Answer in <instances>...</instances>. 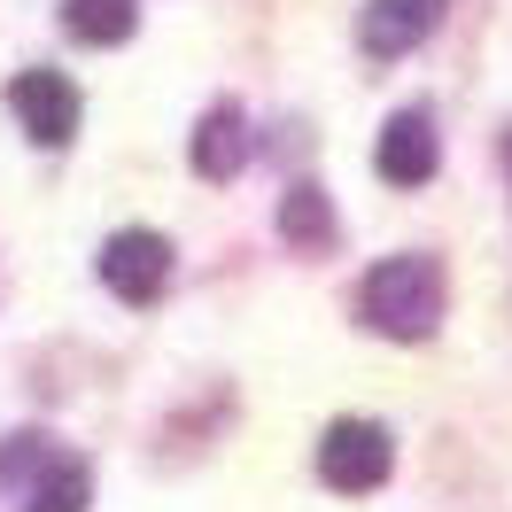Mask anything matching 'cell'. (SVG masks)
Wrapping results in <instances>:
<instances>
[{
  "instance_id": "3",
  "label": "cell",
  "mask_w": 512,
  "mask_h": 512,
  "mask_svg": "<svg viewBox=\"0 0 512 512\" xmlns=\"http://www.w3.org/2000/svg\"><path fill=\"white\" fill-rule=\"evenodd\" d=\"M101 288L117 295V303H156V295L171 288V241H163V233H140V225L109 233V241H101Z\"/></svg>"
},
{
  "instance_id": "5",
  "label": "cell",
  "mask_w": 512,
  "mask_h": 512,
  "mask_svg": "<svg viewBox=\"0 0 512 512\" xmlns=\"http://www.w3.org/2000/svg\"><path fill=\"white\" fill-rule=\"evenodd\" d=\"M435 125H427V109H404V117H388L381 125V148H373V171H381L388 187H427L435 179Z\"/></svg>"
},
{
  "instance_id": "10",
  "label": "cell",
  "mask_w": 512,
  "mask_h": 512,
  "mask_svg": "<svg viewBox=\"0 0 512 512\" xmlns=\"http://www.w3.org/2000/svg\"><path fill=\"white\" fill-rule=\"evenodd\" d=\"M86 497H94V474L78 458H63V466H47V481H32L24 512H86Z\"/></svg>"
},
{
  "instance_id": "11",
  "label": "cell",
  "mask_w": 512,
  "mask_h": 512,
  "mask_svg": "<svg viewBox=\"0 0 512 512\" xmlns=\"http://www.w3.org/2000/svg\"><path fill=\"white\" fill-rule=\"evenodd\" d=\"M505 179H512V140H505Z\"/></svg>"
},
{
  "instance_id": "4",
  "label": "cell",
  "mask_w": 512,
  "mask_h": 512,
  "mask_svg": "<svg viewBox=\"0 0 512 512\" xmlns=\"http://www.w3.org/2000/svg\"><path fill=\"white\" fill-rule=\"evenodd\" d=\"M8 109H16V125L32 132L39 148H63L78 132V86L63 70H16L8 78Z\"/></svg>"
},
{
  "instance_id": "1",
  "label": "cell",
  "mask_w": 512,
  "mask_h": 512,
  "mask_svg": "<svg viewBox=\"0 0 512 512\" xmlns=\"http://www.w3.org/2000/svg\"><path fill=\"white\" fill-rule=\"evenodd\" d=\"M357 311L388 342H427L443 326V272H435V256H381L365 272V288H357Z\"/></svg>"
},
{
  "instance_id": "7",
  "label": "cell",
  "mask_w": 512,
  "mask_h": 512,
  "mask_svg": "<svg viewBox=\"0 0 512 512\" xmlns=\"http://www.w3.org/2000/svg\"><path fill=\"white\" fill-rule=\"evenodd\" d=\"M249 163V125H241V109L225 101V109H210L202 125H194V171L202 179H233Z\"/></svg>"
},
{
  "instance_id": "6",
  "label": "cell",
  "mask_w": 512,
  "mask_h": 512,
  "mask_svg": "<svg viewBox=\"0 0 512 512\" xmlns=\"http://www.w3.org/2000/svg\"><path fill=\"white\" fill-rule=\"evenodd\" d=\"M443 24V0H373L365 16H357V39H365V55H412L419 39Z\"/></svg>"
},
{
  "instance_id": "8",
  "label": "cell",
  "mask_w": 512,
  "mask_h": 512,
  "mask_svg": "<svg viewBox=\"0 0 512 512\" xmlns=\"http://www.w3.org/2000/svg\"><path fill=\"white\" fill-rule=\"evenodd\" d=\"M63 24L86 47H125L132 24H140V0H63Z\"/></svg>"
},
{
  "instance_id": "2",
  "label": "cell",
  "mask_w": 512,
  "mask_h": 512,
  "mask_svg": "<svg viewBox=\"0 0 512 512\" xmlns=\"http://www.w3.org/2000/svg\"><path fill=\"white\" fill-rule=\"evenodd\" d=\"M388 466H396V443H388L381 419H334L319 443V481L326 489H342V497H365V489H381Z\"/></svg>"
},
{
  "instance_id": "9",
  "label": "cell",
  "mask_w": 512,
  "mask_h": 512,
  "mask_svg": "<svg viewBox=\"0 0 512 512\" xmlns=\"http://www.w3.org/2000/svg\"><path fill=\"white\" fill-rule=\"evenodd\" d=\"M280 233H288V249H326V241H334L326 194L319 187H288V202H280Z\"/></svg>"
}]
</instances>
